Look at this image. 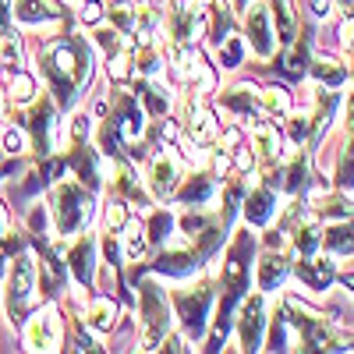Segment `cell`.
<instances>
[{
  "instance_id": "obj_34",
  "label": "cell",
  "mask_w": 354,
  "mask_h": 354,
  "mask_svg": "<svg viewBox=\"0 0 354 354\" xmlns=\"http://www.w3.org/2000/svg\"><path fill=\"white\" fill-rule=\"evenodd\" d=\"M8 230H11V213H8V202L0 198V238H8Z\"/></svg>"
},
{
  "instance_id": "obj_22",
  "label": "cell",
  "mask_w": 354,
  "mask_h": 354,
  "mask_svg": "<svg viewBox=\"0 0 354 354\" xmlns=\"http://www.w3.org/2000/svg\"><path fill=\"white\" fill-rule=\"evenodd\" d=\"M117 319H121V305H117L110 294H88V301L82 305V326L93 337H106Z\"/></svg>"
},
{
  "instance_id": "obj_19",
  "label": "cell",
  "mask_w": 354,
  "mask_h": 354,
  "mask_svg": "<svg viewBox=\"0 0 354 354\" xmlns=\"http://www.w3.org/2000/svg\"><path fill=\"white\" fill-rule=\"evenodd\" d=\"M216 192H220V185H216V177L209 174V170H202V167H195V174L192 177H181V185L174 188V202L181 205V209H209V205L216 202Z\"/></svg>"
},
{
  "instance_id": "obj_14",
  "label": "cell",
  "mask_w": 354,
  "mask_h": 354,
  "mask_svg": "<svg viewBox=\"0 0 354 354\" xmlns=\"http://www.w3.org/2000/svg\"><path fill=\"white\" fill-rule=\"evenodd\" d=\"M64 259H68V273H71V280L78 283V287H85V290H93V283H96V270H100V238L93 230H82V234H75L71 238V245H68V252H64Z\"/></svg>"
},
{
  "instance_id": "obj_31",
  "label": "cell",
  "mask_w": 354,
  "mask_h": 354,
  "mask_svg": "<svg viewBox=\"0 0 354 354\" xmlns=\"http://www.w3.org/2000/svg\"><path fill=\"white\" fill-rule=\"evenodd\" d=\"M213 50H216V68H220V71H238V68L245 64V50H248V46H245V36H241V32H230V36H223Z\"/></svg>"
},
{
  "instance_id": "obj_30",
  "label": "cell",
  "mask_w": 354,
  "mask_h": 354,
  "mask_svg": "<svg viewBox=\"0 0 354 354\" xmlns=\"http://www.w3.org/2000/svg\"><path fill=\"white\" fill-rule=\"evenodd\" d=\"M308 61H312V50H308V39H305V32H298L290 43H287V53H283V75H290V78H305L308 75Z\"/></svg>"
},
{
  "instance_id": "obj_10",
  "label": "cell",
  "mask_w": 354,
  "mask_h": 354,
  "mask_svg": "<svg viewBox=\"0 0 354 354\" xmlns=\"http://www.w3.org/2000/svg\"><path fill=\"white\" fill-rule=\"evenodd\" d=\"M21 340H25V351H61L64 344V319H61V305L57 301H46L39 305L32 315L21 322Z\"/></svg>"
},
{
  "instance_id": "obj_33",
  "label": "cell",
  "mask_w": 354,
  "mask_h": 354,
  "mask_svg": "<svg viewBox=\"0 0 354 354\" xmlns=\"http://www.w3.org/2000/svg\"><path fill=\"white\" fill-rule=\"evenodd\" d=\"M0 145H4V153H11V156L25 153V149H28V135H25V128H21V124H8L4 131H0Z\"/></svg>"
},
{
  "instance_id": "obj_15",
  "label": "cell",
  "mask_w": 354,
  "mask_h": 354,
  "mask_svg": "<svg viewBox=\"0 0 354 354\" xmlns=\"http://www.w3.org/2000/svg\"><path fill=\"white\" fill-rule=\"evenodd\" d=\"M283 195L270 185V181H259V185H252L248 192H245V198H241V220L252 227V230H266L277 216H280V209H283Z\"/></svg>"
},
{
  "instance_id": "obj_8",
  "label": "cell",
  "mask_w": 354,
  "mask_h": 354,
  "mask_svg": "<svg viewBox=\"0 0 354 354\" xmlns=\"http://www.w3.org/2000/svg\"><path fill=\"white\" fill-rule=\"evenodd\" d=\"M135 270L142 273H153L160 280H170V283H181V280H192L195 273L205 270V262L198 259V252L181 238V234H174L167 245H160V252L153 255V262H135Z\"/></svg>"
},
{
  "instance_id": "obj_32",
  "label": "cell",
  "mask_w": 354,
  "mask_h": 354,
  "mask_svg": "<svg viewBox=\"0 0 354 354\" xmlns=\"http://www.w3.org/2000/svg\"><path fill=\"white\" fill-rule=\"evenodd\" d=\"M333 188H340V192H351V195H354V135H347V145L340 149L337 174H333Z\"/></svg>"
},
{
  "instance_id": "obj_7",
  "label": "cell",
  "mask_w": 354,
  "mask_h": 354,
  "mask_svg": "<svg viewBox=\"0 0 354 354\" xmlns=\"http://www.w3.org/2000/svg\"><path fill=\"white\" fill-rule=\"evenodd\" d=\"M25 113H21V128H25V135H28V149L36 153V160H43V156H50V153H57V149H64V142H61V106H57L53 100H50V93L43 96H36L28 106H21Z\"/></svg>"
},
{
  "instance_id": "obj_6",
  "label": "cell",
  "mask_w": 354,
  "mask_h": 354,
  "mask_svg": "<svg viewBox=\"0 0 354 354\" xmlns=\"http://www.w3.org/2000/svg\"><path fill=\"white\" fill-rule=\"evenodd\" d=\"M36 283H39L36 252L21 248L18 255H11V266L4 273V312L15 330H21V322L28 319V308L36 301Z\"/></svg>"
},
{
  "instance_id": "obj_1",
  "label": "cell",
  "mask_w": 354,
  "mask_h": 354,
  "mask_svg": "<svg viewBox=\"0 0 354 354\" xmlns=\"http://www.w3.org/2000/svg\"><path fill=\"white\" fill-rule=\"evenodd\" d=\"M96 71V46L78 32H64L39 46L36 53V78L46 85L50 100L61 106V113L78 110L88 82Z\"/></svg>"
},
{
  "instance_id": "obj_11",
  "label": "cell",
  "mask_w": 354,
  "mask_h": 354,
  "mask_svg": "<svg viewBox=\"0 0 354 354\" xmlns=\"http://www.w3.org/2000/svg\"><path fill=\"white\" fill-rule=\"evenodd\" d=\"M241 36H245V46L259 57V61H273L277 57V25H273V11L266 0H252V4L241 11Z\"/></svg>"
},
{
  "instance_id": "obj_20",
  "label": "cell",
  "mask_w": 354,
  "mask_h": 354,
  "mask_svg": "<svg viewBox=\"0 0 354 354\" xmlns=\"http://www.w3.org/2000/svg\"><path fill=\"white\" fill-rule=\"evenodd\" d=\"M248 145H252V153H255L259 170L266 174V170H273V167L283 160V145H287V138L277 131V124H270V121H255V124H252V135H248Z\"/></svg>"
},
{
  "instance_id": "obj_25",
  "label": "cell",
  "mask_w": 354,
  "mask_h": 354,
  "mask_svg": "<svg viewBox=\"0 0 354 354\" xmlns=\"http://www.w3.org/2000/svg\"><path fill=\"white\" fill-rule=\"evenodd\" d=\"M142 227H145V238H149V245L160 248V245H167L174 234H177V209L156 202L149 213H142Z\"/></svg>"
},
{
  "instance_id": "obj_21",
  "label": "cell",
  "mask_w": 354,
  "mask_h": 354,
  "mask_svg": "<svg viewBox=\"0 0 354 354\" xmlns=\"http://www.w3.org/2000/svg\"><path fill=\"white\" fill-rule=\"evenodd\" d=\"M287 280H290V259L283 252H273V248L266 252L252 270V283H255V290L266 294V298H270V294H280L287 287Z\"/></svg>"
},
{
  "instance_id": "obj_2",
  "label": "cell",
  "mask_w": 354,
  "mask_h": 354,
  "mask_svg": "<svg viewBox=\"0 0 354 354\" xmlns=\"http://www.w3.org/2000/svg\"><path fill=\"white\" fill-rule=\"evenodd\" d=\"M252 255H255V238H252V227L245 223L241 230H234V238L223 252V262L216 270V287H223V298H220L216 315L209 322V333H205V340H202V351H220L227 344L234 312H238L241 298L252 287V270H255Z\"/></svg>"
},
{
  "instance_id": "obj_23",
  "label": "cell",
  "mask_w": 354,
  "mask_h": 354,
  "mask_svg": "<svg viewBox=\"0 0 354 354\" xmlns=\"http://www.w3.org/2000/svg\"><path fill=\"white\" fill-rule=\"evenodd\" d=\"M138 100L145 106V113H149V121H163V117H170L174 110V85L160 78H138Z\"/></svg>"
},
{
  "instance_id": "obj_38",
  "label": "cell",
  "mask_w": 354,
  "mask_h": 354,
  "mask_svg": "<svg viewBox=\"0 0 354 354\" xmlns=\"http://www.w3.org/2000/svg\"><path fill=\"white\" fill-rule=\"evenodd\" d=\"M8 170H11V167H4V170H0V181H4V174H8Z\"/></svg>"
},
{
  "instance_id": "obj_16",
  "label": "cell",
  "mask_w": 354,
  "mask_h": 354,
  "mask_svg": "<svg viewBox=\"0 0 354 354\" xmlns=\"http://www.w3.org/2000/svg\"><path fill=\"white\" fill-rule=\"evenodd\" d=\"M216 103L227 117H234L238 124H255L262 121V110H259V88L252 82H234L227 88H216Z\"/></svg>"
},
{
  "instance_id": "obj_4",
  "label": "cell",
  "mask_w": 354,
  "mask_h": 354,
  "mask_svg": "<svg viewBox=\"0 0 354 354\" xmlns=\"http://www.w3.org/2000/svg\"><path fill=\"white\" fill-rule=\"evenodd\" d=\"M213 305H216V273H195L192 280L174 283L170 290V308L177 319V330L188 337V344H202L213 322Z\"/></svg>"
},
{
  "instance_id": "obj_12",
  "label": "cell",
  "mask_w": 354,
  "mask_h": 354,
  "mask_svg": "<svg viewBox=\"0 0 354 354\" xmlns=\"http://www.w3.org/2000/svg\"><path fill=\"white\" fill-rule=\"evenodd\" d=\"M266 326H270V301L266 294H245L238 312H234V333H238L241 351H262L266 347Z\"/></svg>"
},
{
  "instance_id": "obj_27",
  "label": "cell",
  "mask_w": 354,
  "mask_h": 354,
  "mask_svg": "<svg viewBox=\"0 0 354 354\" xmlns=\"http://www.w3.org/2000/svg\"><path fill=\"white\" fill-rule=\"evenodd\" d=\"M322 252L330 255H354V216L322 223Z\"/></svg>"
},
{
  "instance_id": "obj_18",
  "label": "cell",
  "mask_w": 354,
  "mask_h": 354,
  "mask_svg": "<svg viewBox=\"0 0 354 354\" xmlns=\"http://www.w3.org/2000/svg\"><path fill=\"white\" fill-rule=\"evenodd\" d=\"M290 277H298L308 294H322L337 280V255L330 252H315L308 259H294L290 262Z\"/></svg>"
},
{
  "instance_id": "obj_36",
  "label": "cell",
  "mask_w": 354,
  "mask_h": 354,
  "mask_svg": "<svg viewBox=\"0 0 354 354\" xmlns=\"http://www.w3.org/2000/svg\"><path fill=\"white\" fill-rule=\"evenodd\" d=\"M344 287H347V290L354 294V277H344Z\"/></svg>"
},
{
  "instance_id": "obj_5",
  "label": "cell",
  "mask_w": 354,
  "mask_h": 354,
  "mask_svg": "<svg viewBox=\"0 0 354 354\" xmlns=\"http://www.w3.org/2000/svg\"><path fill=\"white\" fill-rule=\"evenodd\" d=\"M135 301H138V351H160L167 333L174 330L170 294L163 290L160 277H145L135 270Z\"/></svg>"
},
{
  "instance_id": "obj_24",
  "label": "cell",
  "mask_w": 354,
  "mask_h": 354,
  "mask_svg": "<svg viewBox=\"0 0 354 354\" xmlns=\"http://www.w3.org/2000/svg\"><path fill=\"white\" fill-rule=\"evenodd\" d=\"M308 78L319 82V85H326V88H340L351 82V68L347 61H340V57H330V53H315L312 61H308Z\"/></svg>"
},
{
  "instance_id": "obj_39",
  "label": "cell",
  "mask_w": 354,
  "mask_h": 354,
  "mask_svg": "<svg viewBox=\"0 0 354 354\" xmlns=\"http://www.w3.org/2000/svg\"><path fill=\"white\" fill-rule=\"evenodd\" d=\"M4 71H8V68H4V61H0V75H4Z\"/></svg>"
},
{
  "instance_id": "obj_9",
  "label": "cell",
  "mask_w": 354,
  "mask_h": 354,
  "mask_svg": "<svg viewBox=\"0 0 354 354\" xmlns=\"http://www.w3.org/2000/svg\"><path fill=\"white\" fill-rule=\"evenodd\" d=\"M145 188H149V195L156 202H167L174 195V188L181 185L185 177V156L174 149V145H156V149L145 156Z\"/></svg>"
},
{
  "instance_id": "obj_35",
  "label": "cell",
  "mask_w": 354,
  "mask_h": 354,
  "mask_svg": "<svg viewBox=\"0 0 354 354\" xmlns=\"http://www.w3.org/2000/svg\"><path fill=\"white\" fill-rule=\"evenodd\" d=\"M8 266H11V255L4 252V245H0V280H4V273H8Z\"/></svg>"
},
{
  "instance_id": "obj_28",
  "label": "cell",
  "mask_w": 354,
  "mask_h": 354,
  "mask_svg": "<svg viewBox=\"0 0 354 354\" xmlns=\"http://www.w3.org/2000/svg\"><path fill=\"white\" fill-rule=\"evenodd\" d=\"M8 103L15 106V110H21V106H28L36 96H39V78L32 75V71H11V78H8Z\"/></svg>"
},
{
  "instance_id": "obj_29",
  "label": "cell",
  "mask_w": 354,
  "mask_h": 354,
  "mask_svg": "<svg viewBox=\"0 0 354 354\" xmlns=\"http://www.w3.org/2000/svg\"><path fill=\"white\" fill-rule=\"evenodd\" d=\"M88 43H93L106 61L110 57H117V53H124L128 46H131V39L124 36V32H117V28L110 25V21H100V25H93V36H88Z\"/></svg>"
},
{
  "instance_id": "obj_37",
  "label": "cell",
  "mask_w": 354,
  "mask_h": 354,
  "mask_svg": "<svg viewBox=\"0 0 354 354\" xmlns=\"http://www.w3.org/2000/svg\"><path fill=\"white\" fill-rule=\"evenodd\" d=\"M185 4H195V8H202V4H205V0H185Z\"/></svg>"
},
{
  "instance_id": "obj_26",
  "label": "cell",
  "mask_w": 354,
  "mask_h": 354,
  "mask_svg": "<svg viewBox=\"0 0 354 354\" xmlns=\"http://www.w3.org/2000/svg\"><path fill=\"white\" fill-rule=\"evenodd\" d=\"M259 110H262V121L283 124L294 110V96L283 85H266V88H259Z\"/></svg>"
},
{
  "instance_id": "obj_3",
  "label": "cell",
  "mask_w": 354,
  "mask_h": 354,
  "mask_svg": "<svg viewBox=\"0 0 354 354\" xmlns=\"http://www.w3.org/2000/svg\"><path fill=\"white\" fill-rule=\"evenodd\" d=\"M46 216L57 241H71L96 216V192L85 188L78 177H61L46 188Z\"/></svg>"
},
{
  "instance_id": "obj_13",
  "label": "cell",
  "mask_w": 354,
  "mask_h": 354,
  "mask_svg": "<svg viewBox=\"0 0 354 354\" xmlns=\"http://www.w3.org/2000/svg\"><path fill=\"white\" fill-rule=\"evenodd\" d=\"M106 121L117 128V135L124 138V145H135L138 138H145V131H149V113H145L142 100L135 93H128V88H121V85L113 88V103L106 106Z\"/></svg>"
},
{
  "instance_id": "obj_17",
  "label": "cell",
  "mask_w": 354,
  "mask_h": 354,
  "mask_svg": "<svg viewBox=\"0 0 354 354\" xmlns=\"http://www.w3.org/2000/svg\"><path fill=\"white\" fill-rule=\"evenodd\" d=\"M11 11L18 28L28 32H57L64 25V11L57 0H11Z\"/></svg>"
}]
</instances>
